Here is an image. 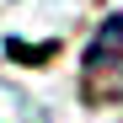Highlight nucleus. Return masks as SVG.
Segmentation results:
<instances>
[{"instance_id":"nucleus-1","label":"nucleus","mask_w":123,"mask_h":123,"mask_svg":"<svg viewBox=\"0 0 123 123\" xmlns=\"http://www.w3.org/2000/svg\"><path fill=\"white\" fill-rule=\"evenodd\" d=\"M118 54H123V16H107V22L96 27V43L86 48V70H102V64H112Z\"/></svg>"}]
</instances>
